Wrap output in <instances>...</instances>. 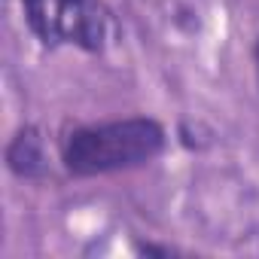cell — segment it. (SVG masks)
<instances>
[{
    "mask_svg": "<svg viewBox=\"0 0 259 259\" xmlns=\"http://www.w3.org/2000/svg\"><path fill=\"white\" fill-rule=\"evenodd\" d=\"M256 73H259V43H256Z\"/></svg>",
    "mask_w": 259,
    "mask_h": 259,
    "instance_id": "obj_4",
    "label": "cell"
},
{
    "mask_svg": "<svg viewBox=\"0 0 259 259\" xmlns=\"http://www.w3.org/2000/svg\"><path fill=\"white\" fill-rule=\"evenodd\" d=\"M7 165L16 177L34 180L46 171V153H43V141L34 128H22L13 138V144L7 147Z\"/></svg>",
    "mask_w": 259,
    "mask_h": 259,
    "instance_id": "obj_3",
    "label": "cell"
},
{
    "mask_svg": "<svg viewBox=\"0 0 259 259\" xmlns=\"http://www.w3.org/2000/svg\"><path fill=\"white\" fill-rule=\"evenodd\" d=\"M25 10L43 43L70 40L92 49L101 43L104 19L92 7V0H25Z\"/></svg>",
    "mask_w": 259,
    "mask_h": 259,
    "instance_id": "obj_2",
    "label": "cell"
},
{
    "mask_svg": "<svg viewBox=\"0 0 259 259\" xmlns=\"http://www.w3.org/2000/svg\"><path fill=\"white\" fill-rule=\"evenodd\" d=\"M165 150V128L156 119L135 116L119 122L85 125L67 135L61 159L76 177H98L150 165Z\"/></svg>",
    "mask_w": 259,
    "mask_h": 259,
    "instance_id": "obj_1",
    "label": "cell"
}]
</instances>
